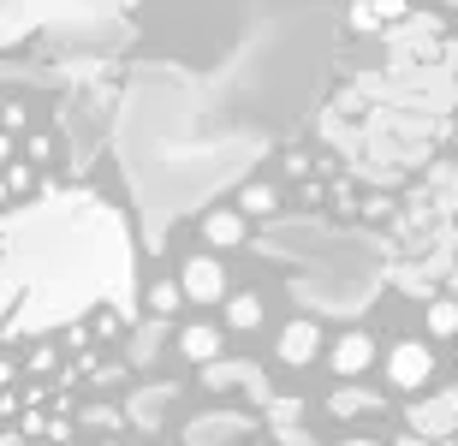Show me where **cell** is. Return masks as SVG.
<instances>
[{"label":"cell","mask_w":458,"mask_h":446,"mask_svg":"<svg viewBox=\"0 0 458 446\" xmlns=\"http://www.w3.org/2000/svg\"><path fill=\"white\" fill-rule=\"evenodd\" d=\"M238 441H256L250 411H203L185 423V446H238Z\"/></svg>","instance_id":"7a4b0ae2"},{"label":"cell","mask_w":458,"mask_h":446,"mask_svg":"<svg viewBox=\"0 0 458 446\" xmlns=\"http://www.w3.org/2000/svg\"><path fill=\"white\" fill-rule=\"evenodd\" d=\"M143 309H149V322H173L185 309V286L179 280H149L143 286Z\"/></svg>","instance_id":"8fae6325"},{"label":"cell","mask_w":458,"mask_h":446,"mask_svg":"<svg viewBox=\"0 0 458 446\" xmlns=\"http://www.w3.org/2000/svg\"><path fill=\"white\" fill-rule=\"evenodd\" d=\"M428 375H435V351H428V340H399L387 351L393 393H417V387H428Z\"/></svg>","instance_id":"277c9868"},{"label":"cell","mask_w":458,"mask_h":446,"mask_svg":"<svg viewBox=\"0 0 458 446\" xmlns=\"http://www.w3.org/2000/svg\"><path fill=\"white\" fill-rule=\"evenodd\" d=\"M30 161H54V138H30Z\"/></svg>","instance_id":"ffe728a7"},{"label":"cell","mask_w":458,"mask_h":446,"mask_svg":"<svg viewBox=\"0 0 458 446\" xmlns=\"http://www.w3.org/2000/svg\"><path fill=\"white\" fill-rule=\"evenodd\" d=\"M244 375H250V363L244 358H215L197 369V381H203V393H226V387H244Z\"/></svg>","instance_id":"7c38bea8"},{"label":"cell","mask_w":458,"mask_h":446,"mask_svg":"<svg viewBox=\"0 0 458 446\" xmlns=\"http://www.w3.org/2000/svg\"><path fill=\"white\" fill-rule=\"evenodd\" d=\"M78 423L84 429H125V405H84Z\"/></svg>","instance_id":"e0dca14e"},{"label":"cell","mask_w":458,"mask_h":446,"mask_svg":"<svg viewBox=\"0 0 458 446\" xmlns=\"http://www.w3.org/2000/svg\"><path fill=\"white\" fill-rule=\"evenodd\" d=\"M0 381H18V363H0Z\"/></svg>","instance_id":"603a6c76"},{"label":"cell","mask_w":458,"mask_h":446,"mask_svg":"<svg viewBox=\"0 0 458 446\" xmlns=\"http://www.w3.org/2000/svg\"><path fill=\"white\" fill-rule=\"evenodd\" d=\"M334 446H381V441H369V434H345V441H334Z\"/></svg>","instance_id":"7402d4cb"},{"label":"cell","mask_w":458,"mask_h":446,"mask_svg":"<svg viewBox=\"0 0 458 446\" xmlns=\"http://www.w3.org/2000/svg\"><path fill=\"white\" fill-rule=\"evenodd\" d=\"M423 327L435 333V340H458V298H428L423 304Z\"/></svg>","instance_id":"5bb4252c"},{"label":"cell","mask_w":458,"mask_h":446,"mask_svg":"<svg viewBox=\"0 0 458 446\" xmlns=\"http://www.w3.org/2000/svg\"><path fill=\"white\" fill-rule=\"evenodd\" d=\"M244 399H250L256 411H268V399H274V381L262 375V369H256V363H250V375H244Z\"/></svg>","instance_id":"ac0fdd59"},{"label":"cell","mask_w":458,"mask_h":446,"mask_svg":"<svg viewBox=\"0 0 458 446\" xmlns=\"http://www.w3.org/2000/svg\"><path fill=\"white\" fill-rule=\"evenodd\" d=\"M274 358L286 363V369H310V363L322 358V327L310 322V316H304V322H286V327H280V345H274Z\"/></svg>","instance_id":"52a82bcc"},{"label":"cell","mask_w":458,"mask_h":446,"mask_svg":"<svg viewBox=\"0 0 458 446\" xmlns=\"http://www.w3.org/2000/svg\"><path fill=\"white\" fill-rule=\"evenodd\" d=\"M179 286H185V304H226V262L215 257V250H197V257L179 262Z\"/></svg>","instance_id":"6da1fadb"},{"label":"cell","mask_w":458,"mask_h":446,"mask_svg":"<svg viewBox=\"0 0 458 446\" xmlns=\"http://www.w3.org/2000/svg\"><path fill=\"white\" fill-rule=\"evenodd\" d=\"M441 446H458V434H446V441H441Z\"/></svg>","instance_id":"484cf974"},{"label":"cell","mask_w":458,"mask_h":446,"mask_svg":"<svg viewBox=\"0 0 458 446\" xmlns=\"http://www.w3.org/2000/svg\"><path fill=\"white\" fill-rule=\"evenodd\" d=\"M66 446H72V441H66Z\"/></svg>","instance_id":"83f0119b"},{"label":"cell","mask_w":458,"mask_h":446,"mask_svg":"<svg viewBox=\"0 0 458 446\" xmlns=\"http://www.w3.org/2000/svg\"><path fill=\"white\" fill-rule=\"evenodd\" d=\"M268 429H292V423H304V399H292V393H274L268 399Z\"/></svg>","instance_id":"2e32d148"},{"label":"cell","mask_w":458,"mask_h":446,"mask_svg":"<svg viewBox=\"0 0 458 446\" xmlns=\"http://www.w3.org/2000/svg\"><path fill=\"white\" fill-rule=\"evenodd\" d=\"M238 446H256V441H238Z\"/></svg>","instance_id":"4316f807"},{"label":"cell","mask_w":458,"mask_h":446,"mask_svg":"<svg viewBox=\"0 0 458 446\" xmlns=\"http://www.w3.org/2000/svg\"><path fill=\"white\" fill-rule=\"evenodd\" d=\"M173 351H179L191 369H203V363L226 358V327H215V322H185L179 333H173Z\"/></svg>","instance_id":"8992f818"},{"label":"cell","mask_w":458,"mask_h":446,"mask_svg":"<svg viewBox=\"0 0 458 446\" xmlns=\"http://www.w3.org/2000/svg\"><path fill=\"white\" fill-rule=\"evenodd\" d=\"M369 363H375V340L363 333V327H352V333H340V340L327 345V369H334L340 381H357Z\"/></svg>","instance_id":"ba28073f"},{"label":"cell","mask_w":458,"mask_h":446,"mask_svg":"<svg viewBox=\"0 0 458 446\" xmlns=\"http://www.w3.org/2000/svg\"><path fill=\"white\" fill-rule=\"evenodd\" d=\"M6 149H13V138H6V131H0V161H6Z\"/></svg>","instance_id":"d4e9b609"},{"label":"cell","mask_w":458,"mask_h":446,"mask_svg":"<svg viewBox=\"0 0 458 446\" xmlns=\"http://www.w3.org/2000/svg\"><path fill=\"white\" fill-rule=\"evenodd\" d=\"M226 333H250L262 327V292H226Z\"/></svg>","instance_id":"4fadbf2b"},{"label":"cell","mask_w":458,"mask_h":446,"mask_svg":"<svg viewBox=\"0 0 458 446\" xmlns=\"http://www.w3.org/2000/svg\"><path fill=\"white\" fill-rule=\"evenodd\" d=\"M369 411H381V399H375L369 387H352V381H340V387L327 393V417H334V423H352V417H369Z\"/></svg>","instance_id":"30bf717a"},{"label":"cell","mask_w":458,"mask_h":446,"mask_svg":"<svg viewBox=\"0 0 458 446\" xmlns=\"http://www.w3.org/2000/svg\"><path fill=\"white\" fill-rule=\"evenodd\" d=\"M405 429L411 434H428V441L458 434V387H441V393H428V399H417V405H405Z\"/></svg>","instance_id":"3957f363"},{"label":"cell","mask_w":458,"mask_h":446,"mask_svg":"<svg viewBox=\"0 0 458 446\" xmlns=\"http://www.w3.org/2000/svg\"><path fill=\"white\" fill-rule=\"evenodd\" d=\"M453 345H458V340H453Z\"/></svg>","instance_id":"f1b7e54d"},{"label":"cell","mask_w":458,"mask_h":446,"mask_svg":"<svg viewBox=\"0 0 458 446\" xmlns=\"http://www.w3.org/2000/svg\"><path fill=\"white\" fill-rule=\"evenodd\" d=\"M244 239H250V221L238 215V203L233 208H208L203 215V244L215 250V257H221V250H238Z\"/></svg>","instance_id":"9c48e42d"},{"label":"cell","mask_w":458,"mask_h":446,"mask_svg":"<svg viewBox=\"0 0 458 446\" xmlns=\"http://www.w3.org/2000/svg\"><path fill=\"white\" fill-rule=\"evenodd\" d=\"M238 215H244V221H268V215H280V190L274 185H244L238 190Z\"/></svg>","instance_id":"9a60e30c"},{"label":"cell","mask_w":458,"mask_h":446,"mask_svg":"<svg viewBox=\"0 0 458 446\" xmlns=\"http://www.w3.org/2000/svg\"><path fill=\"white\" fill-rule=\"evenodd\" d=\"M179 399V387L173 381H143V387H131L125 393V423L131 429H143V434H155L161 423H167V405Z\"/></svg>","instance_id":"5b68a950"},{"label":"cell","mask_w":458,"mask_h":446,"mask_svg":"<svg viewBox=\"0 0 458 446\" xmlns=\"http://www.w3.org/2000/svg\"><path fill=\"white\" fill-rule=\"evenodd\" d=\"M0 446H24V434H13V429H6V434H0Z\"/></svg>","instance_id":"cb8c5ba5"},{"label":"cell","mask_w":458,"mask_h":446,"mask_svg":"<svg viewBox=\"0 0 458 446\" xmlns=\"http://www.w3.org/2000/svg\"><path fill=\"white\" fill-rule=\"evenodd\" d=\"M274 441H280V446H322L316 434L304 429V423H292V429H274Z\"/></svg>","instance_id":"d6986e66"},{"label":"cell","mask_w":458,"mask_h":446,"mask_svg":"<svg viewBox=\"0 0 458 446\" xmlns=\"http://www.w3.org/2000/svg\"><path fill=\"white\" fill-rule=\"evenodd\" d=\"M393 446H441V441H428V434H411V429H405V434H399Z\"/></svg>","instance_id":"44dd1931"}]
</instances>
